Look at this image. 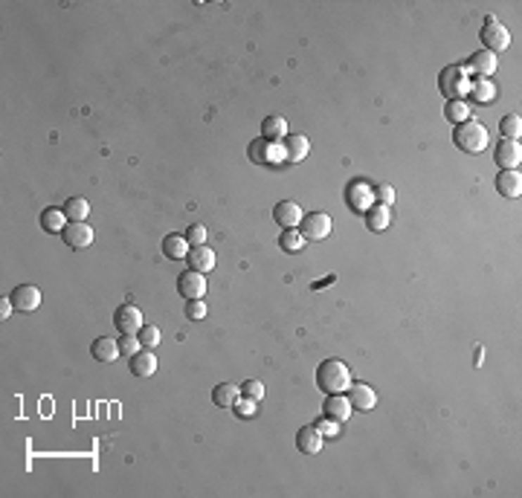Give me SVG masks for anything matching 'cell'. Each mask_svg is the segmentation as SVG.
I'll use <instances>...</instances> for the list:
<instances>
[{"label": "cell", "mask_w": 522, "mask_h": 498, "mask_svg": "<svg viewBox=\"0 0 522 498\" xmlns=\"http://www.w3.org/2000/svg\"><path fill=\"white\" fill-rule=\"evenodd\" d=\"M351 383H354L351 368L343 360H325L317 368V388L325 394H343L351 388Z\"/></svg>", "instance_id": "cell-1"}, {"label": "cell", "mask_w": 522, "mask_h": 498, "mask_svg": "<svg viewBox=\"0 0 522 498\" xmlns=\"http://www.w3.org/2000/svg\"><path fill=\"white\" fill-rule=\"evenodd\" d=\"M453 142H456V148L464 151V154H482V151H488V145H490V133H488V128H485L482 122L467 119V122L456 125Z\"/></svg>", "instance_id": "cell-2"}, {"label": "cell", "mask_w": 522, "mask_h": 498, "mask_svg": "<svg viewBox=\"0 0 522 498\" xmlns=\"http://www.w3.org/2000/svg\"><path fill=\"white\" fill-rule=\"evenodd\" d=\"M470 84H473L470 73H467V67H461V64H453V67L441 70V76H438V90L447 96V102L470 96Z\"/></svg>", "instance_id": "cell-3"}, {"label": "cell", "mask_w": 522, "mask_h": 498, "mask_svg": "<svg viewBox=\"0 0 522 498\" xmlns=\"http://www.w3.org/2000/svg\"><path fill=\"white\" fill-rule=\"evenodd\" d=\"M479 41L485 44V50H488V53H493V55H496V53L508 50V44H511V32L505 30V23H502L499 18L488 15V18H485V23H482Z\"/></svg>", "instance_id": "cell-4"}, {"label": "cell", "mask_w": 522, "mask_h": 498, "mask_svg": "<svg viewBox=\"0 0 522 498\" xmlns=\"http://www.w3.org/2000/svg\"><path fill=\"white\" fill-rule=\"evenodd\" d=\"M113 325L120 334H131L136 336L142 327H146V319H142V310L136 304H122V307H116V313H113Z\"/></svg>", "instance_id": "cell-5"}, {"label": "cell", "mask_w": 522, "mask_h": 498, "mask_svg": "<svg viewBox=\"0 0 522 498\" xmlns=\"http://www.w3.org/2000/svg\"><path fill=\"white\" fill-rule=\"evenodd\" d=\"M331 229H334V221H331V215H325V211H311L305 221H302V235L305 241H325Z\"/></svg>", "instance_id": "cell-6"}, {"label": "cell", "mask_w": 522, "mask_h": 498, "mask_svg": "<svg viewBox=\"0 0 522 498\" xmlns=\"http://www.w3.org/2000/svg\"><path fill=\"white\" fill-rule=\"evenodd\" d=\"M493 159L499 165L502 171H516L519 162H522V145L519 139H502L499 145L493 148Z\"/></svg>", "instance_id": "cell-7"}, {"label": "cell", "mask_w": 522, "mask_h": 498, "mask_svg": "<svg viewBox=\"0 0 522 498\" xmlns=\"http://www.w3.org/2000/svg\"><path fill=\"white\" fill-rule=\"evenodd\" d=\"M96 238V232L93 226H87V221H76V223H67L64 232H61V241L70 247V249H87Z\"/></svg>", "instance_id": "cell-8"}, {"label": "cell", "mask_w": 522, "mask_h": 498, "mask_svg": "<svg viewBox=\"0 0 522 498\" xmlns=\"http://www.w3.org/2000/svg\"><path fill=\"white\" fill-rule=\"evenodd\" d=\"M345 200H348V206H351L354 211H363V215L377 203V200H374V188H371L369 183H363V180H354V183L345 188Z\"/></svg>", "instance_id": "cell-9"}, {"label": "cell", "mask_w": 522, "mask_h": 498, "mask_svg": "<svg viewBox=\"0 0 522 498\" xmlns=\"http://www.w3.org/2000/svg\"><path fill=\"white\" fill-rule=\"evenodd\" d=\"M250 159L253 162H281V159H288V154H284V145L281 142H270V139H255L253 145H250Z\"/></svg>", "instance_id": "cell-10"}, {"label": "cell", "mask_w": 522, "mask_h": 498, "mask_svg": "<svg viewBox=\"0 0 522 498\" xmlns=\"http://www.w3.org/2000/svg\"><path fill=\"white\" fill-rule=\"evenodd\" d=\"M177 293L192 301V299H203L206 296V275L203 273H195V270H186L177 275Z\"/></svg>", "instance_id": "cell-11"}, {"label": "cell", "mask_w": 522, "mask_h": 498, "mask_svg": "<svg viewBox=\"0 0 522 498\" xmlns=\"http://www.w3.org/2000/svg\"><path fill=\"white\" fill-rule=\"evenodd\" d=\"M273 221H276L281 229H296V226H302V221H305V211H302V206L293 203V200H281V203H276V209H273Z\"/></svg>", "instance_id": "cell-12"}, {"label": "cell", "mask_w": 522, "mask_h": 498, "mask_svg": "<svg viewBox=\"0 0 522 498\" xmlns=\"http://www.w3.org/2000/svg\"><path fill=\"white\" fill-rule=\"evenodd\" d=\"M9 301L15 304V310H20V313H32V310H38V307H41V290L32 287V284H20V287L12 290Z\"/></svg>", "instance_id": "cell-13"}, {"label": "cell", "mask_w": 522, "mask_h": 498, "mask_svg": "<svg viewBox=\"0 0 522 498\" xmlns=\"http://www.w3.org/2000/svg\"><path fill=\"white\" fill-rule=\"evenodd\" d=\"M348 400H351L354 412H371L377 406V391L371 386H366V383H351Z\"/></svg>", "instance_id": "cell-14"}, {"label": "cell", "mask_w": 522, "mask_h": 498, "mask_svg": "<svg viewBox=\"0 0 522 498\" xmlns=\"http://www.w3.org/2000/svg\"><path fill=\"white\" fill-rule=\"evenodd\" d=\"M496 67H499V61H496L493 53L488 50H479V53H473L470 61H467V73H476L479 79H490L496 73Z\"/></svg>", "instance_id": "cell-15"}, {"label": "cell", "mask_w": 522, "mask_h": 498, "mask_svg": "<svg viewBox=\"0 0 522 498\" xmlns=\"http://www.w3.org/2000/svg\"><path fill=\"white\" fill-rule=\"evenodd\" d=\"M189 261V270H195V273H212L215 270V249H209V247H192L186 255Z\"/></svg>", "instance_id": "cell-16"}, {"label": "cell", "mask_w": 522, "mask_h": 498, "mask_svg": "<svg viewBox=\"0 0 522 498\" xmlns=\"http://www.w3.org/2000/svg\"><path fill=\"white\" fill-rule=\"evenodd\" d=\"M322 435L317 426H302L299 435H296V446H299V452L302 455H319V449H322Z\"/></svg>", "instance_id": "cell-17"}, {"label": "cell", "mask_w": 522, "mask_h": 498, "mask_svg": "<svg viewBox=\"0 0 522 498\" xmlns=\"http://www.w3.org/2000/svg\"><path fill=\"white\" fill-rule=\"evenodd\" d=\"M325 417H331V420H337V423H345L348 417H351V412H354V406H351V400L348 397H343V394H328V400H325Z\"/></svg>", "instance_id": "cell-18"}, {"label": "cell", "mask_w": 522, "mask_h": 498, "mask_svg": "<svg viewBox=\"0 0 522 498\" xmlns=\"http://www.w3.org/2000/svg\"><path fill=\"white\" fill-rule=\"evenodd\" d=\"M496 192L508 200H516L522 195V177L519 171H499L496 174Z\"/></svg>", "instance_id": "cell-19"}, {"label": "cell", "mask_w": 522, "mask_h": 498, "mask_svg": "<svg viewBox=\"0 0 522 498\" xmlns=\"http://www.w3.org/2000/svg\"><path fill=\"white\" fill-rule=\"evenodd\" d=\"M90 353H93V360H99V362H116L122 350H120V342H116V339L99 336V339H93Z\"/></svg>", "instance_id": "cell-20"}, {"label": "cell", "mask_w": 522, "mask_h": 498, "mask_svg": "<svg viewBox=\"0 0 522 498\" xmlns=\"http://www.w3.org/2000/svg\"><path fill=\"white\" fill-rule=\"evenodd\" d=\"M311 151V142H307L305 133H291L284 136V154H288V162H302Z\"/></svg>", "instance_id": "cell-21"}, {"label": "cell", "mask_w": 522, "mask_h": 498, "mask_svg": "<svg viewBox=\"0 0 522 498\" xmlns=\"http://www.w3.org/2000/svg\"><path fill=\"white\" fill-rule=\"evenodd\" d=\"M131 374L134 376H154L157 374V357L148 348H142L139 353L131 357Z\"/></svg>", "instance_id": "cell-22"}, {"label": "cell", "mask_w": 522, "mask_h": 498, "mask_svg": "<svg viewBox=\"0 0 522 498\" xmlns=\"http://www.w3.org/2000/svg\"><path fill=\"white\" fill-rule=\"evenodd\" d=\"M238 400H241V386H235V383H221L212 391V402L221 409H232Z\"/></svg>", "instance_id": "cell-23"}, {"label": "cell", "mask_w": 522, "mask_h": 498, "mask_svg": "<svg viewBox=\"0 0 522 498\" xmlns=\"http://www.w3.org/2000/svg\"><path fill=\"white\" fill-rule=\"evenodd\" d=\"M389 223H392L389 206H383V203H374V206L366 211V226H369L371 232H386V229H389Z\"/></svg>", "instance_id": "cell-24"}, {"label": "cell", "mask_w": 522, "mask_h": 498, "mask_svg": "<svg viewBox=\"0 0 522 498\" xmlns=\"http://www.w3.org/2000/svg\"><path fill=\"white\" fill-rule=\"evenodd\" d=\"M189 249H192V244L186 241V235H169V238L163 241V252H165V258H172V261L186 258Z\"/></svg>", "instance_id": "cell-25"}, {"label": "cell", "mask_w": 522, "mask_h": 498, "mask_svg": "<svg viewBox=\"0 0 522 498\" xmlns=\"http://www.w3.org/2000/svg\"><path fill=\"white\" fill-rule=\"evenodd\" d=\"M70 221H67V215H64V209H44L41 211V229L44 232H64V226H67Z\"/></svg>", "instance_id": "cell-26"}, {"label": "cell", "mask_w": 522, "mask_h": 498, "mask_svg": "<svg viewBox=\"0 0 522 498\" xmlns=\"http://www.w3.org/2000/svg\"><path fill=\"white\" fill-rule=\"evenodd\" d=\"M284 133H288V122H284V116H267V119L261 122V136L270 139V142L284 139Z\"/></svg>", "instance_id": "cell-27"}, {"label": "cell", "mask_w": 522, "mask_h": 498, "mask_svg": "<svg viewBox=\"0 0 522 498\" xmlns=\"http://www.w3.org/2000/svg\"><path fill=\"white\" fill-rule=\"evenodd\" d=\"M470 96L476 99L479 105H488V102L496 99V84L490 79H476V81L470 84Z\"/></svg>", "instance_id": "cell-28"}, {"label": "cell", "mask_w": 522, "mask_h": 498, "mask_svg": "<svg viewBox=\"0 0 522 498\" xmlns=\"http://www.w3.org/2000/svg\"><path fill=\"white\" fill-rule=\"evenodd\" d=\"M64 215H67L70 223L87 221V215H90V203H87L84 197H70V200L64 203Z\"/></svg>", "instance_id": "cell-29"}, {"label": "cell", "mask_w": 522, "mask_h": 498, "mask_svg": "<svg viewBox=\"0 0 522 498\" xmlns=\"http://www.w3.org/2000/svg\"><path fill=\"white\" fill-rule=\"evenodd\" d=\"M447 119L453 122V125H461V122H467V119H473V110H470V105L464 102V99H453V102H447Z\"/></svg>", "instance_id": "cell-30"}, {"label": "cell", "mask_w": 522, "mask_h": 498, "mask_svg": "<svg viewBox=\"0 0 522 498\" xmlns=\"http://www.w3.org/2000/svg\"><path fill=\"white\" fill-rule=\"evenodd\" d=\"M279 247H281L284 252H302V249H305V235H302L299 229H284V232L279 235Z\"/></svg>", "instance_id": "cell-31"}, {"label": "cell", "mask_w": 522, "mask_h": 498, "mask_svg": "<svg viewBox=\"0 0 522 498\" xmlns=\"http://www.w3.org/2000/svg\"><path fill=\"white\" fill-rule=\"evenodd\" d=\"M499 131L505 133V139H519V133H522V119H519L516 113H508V116H502Z\"/></svg>", "instance_id": "cell-32"}, {"label": "cell", "mask_w": 522, "mask_h": 498, "mask_svg": "<svg viewBox=\"0 0 522 498\" xmlns=\"http://www.w3.org/2000/svg\"><path fill=\"white\" fill-rule=\"evenodd\" d=\"M139 342H142V348H148V350H154L157 345H160V327H154V325H146L139 330Z\"/></svg>", "instance_id": "cell-33"}, {"label": "cell", "mask_w": 522, "mask_h": 498, "mask_svg": "<svg viewBox=\"0 0 522 498\" xmlns=\"http://www.w3.org/2000/svg\"><path fill=\"white\" fill-rule=\"evenodd\" d=\"M206 226L203 223H195V226H189V232H186V241L192 244V247H206Z\"/></svg>", "instance_id": "cell-34"}, {"label": "cell", "mask_w": 522, "mask_h": 498, "mask_svg": "<svg viewBox=\"0 0 522 498\" xmlns=\"http://www.w3.org/2000/svg\"><path fill=\"white\" fill-rule=\"evenodd\" d=\"M255 406H258V400H253V397H244L241 394V400L238 402H235V414H238V417H253L255 414Z\"/></svg>", "instance_id": "cell-35"}, {"label": "cell", "mask_w": 522, "mask_h": 498, "mask_svg": "<svg viewBox=\"0 0 522 498\" xmlns=\"http://www.w3.org/2000/svg\"><path fill=\"white\" fill-rule=\"evenodd\" d=\"M120 350L125 353V357H134V353H139V350H142V342H139V336L122 334V339H120Z\"/></svg>", "instance_id": "cell-36"}, {"label": "cell", "mask_w": 522, "mask_h": 498, "mask_svg": "<svg viewBox=\"0 0 522 498\" xmlns=\"http://www.w3.org/2000/svg\"><path fill=\"white\" fill-rule=\"evenodd\" d=\"M186 316H189V319H195V322L206 319V304H203V299H192V301H186Z\"/></svg>", "instance_id": "cell-37"}, {"label": "cell", "mask_w": 522, "mask_h": 498, "mask_svg": "<svg viewBox=\"0 0 522 498\" xmlns=\"http://www.w3.org/2000/svg\"><path fill=\"white\" fill-rule=\"evenodd\" d=\"M241 394L253 397V400H265V383H258V379H247V383L241 386Z\"/></svg>", "instance_id": "cell-38"}, {"label": "cell", "mask_w": 522, "mask_h": 498, "mask_svg": "<svg viewBox=\"0 0 522 498\" xmlns=\"http://www.w3.org/2000/svg\"><path fill=\"white\" fill-rule=\"evenodd\" d=\"M317 429H319L322 438H337V435H340V423H337V420H331V417H325V420L317 423Z\"/></svg>", "instance_id": "cell-39"}, {"label": "cell", "mask_w": 522, "mask_h": 498, "mask_svg": "<svg viewBox=\"0 0 522 498\" xmlns=\"http://www.w3.org/2000/svg\"><path fill=\"white\" fill-rule=\"evenodd\" d=\"M374 200H377V203H383V206H392V203H395V188H392L389 183L377 185V192H374Z\"/></svg>", "instance_id": "cell-40"}, {"label": "cell", "mask_w": 522, "mask_h": 498, "mask_svg": "<svg viewBox=\"0 0 522 498\" xmlns=\"http://www.w3.org/2000/svg\"><path fill=\"white\" fill-rule=\"evenodd\" d=\"M12 310H15V304H12V301H6V299L0 301V319H9V316H12Z\"/></svg>", "instance_id": "cell-41"}]
</instances>
